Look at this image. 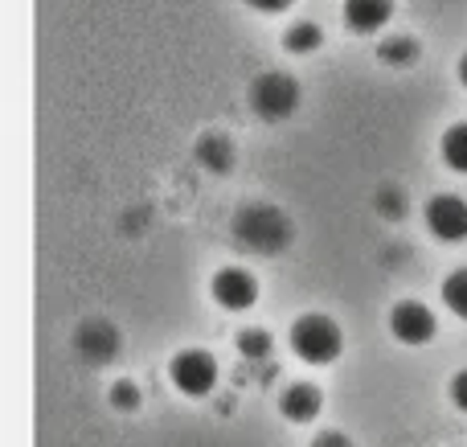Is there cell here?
Returning a JSON list of instances; mask_svg holds the SVG:
<instances>
[{
	"label": "cell",
	"instance_id": "cell-1",
	"mask_svg": "<svg viewBox=\"0 0 467 447\" xmlns=\"http://www.w3.org/2000/svg\"><path fill=\"white\" fill-rule=\"evenodd\" d=\"M291 349L307 361V366H328L345 349V333L337 320L328 317H299L291 325Z\"/></svg>",
	"mask_w": 467,
	"mask_h": 447
},
{
	"label": "cell",
	"instance_id": "cell-2",
	"mask_svg": "<svg viewBox=\"0 0 467 447\" xmlns=\"http://www.w3.org/2000/svg\"><path fill=\"white\" fill-rule=\"evenodd\" d=\"M234 234H238V243L246 246V251L279 255L283 246H287V238H291V226H287V218H283L279 210H271V205H250V210L238 213Z\"/></svg>",
	"mask_w": 467,
	"mask_h": 447
},
{
	"label": "cell",
	"instance_id": "cell-3",
	"mask_svg": "<svg viewBox=\"0 0 467 447\" xmlns=\"http://www.w3.org/2000/svg\"><path fill=\"white\" fill-rule=\"evenodd\" d=\"M250 107L271 123L287 120L299 107V82L287 78V74H258L254 87H250Z\"/></svg>",
	"mask_w": 467,
	"mask_h": 447
},
{
	"label": "cell",
	"instance_id": "cell-4",
	"mask_svg": "<svg viewBox=\"0 0 467 447\" xmlns=\"http://www.w3.org/2000/svg\"><path fill=\"white\" fill-rule=\"evenodd\" d=\"M169 378L185 399H205V394L218 386V361H213V353H205V349H185L172 358Z\"/></svg>",
	"mask_w": 467,
	"mask_h": 447
},
{
	"label": "cell",
	"instance_id": "cell-5",
	"mask_svg": "<svg viewBox=\"0 0 467 447\" xmlns=\"http://www.w3.org/2000/svg\"><path fill=\"white\" fill-rule=\"evenodd\" d=\"M389 333L402 345H427L435 337V312L419 300H406L389 312Z\"/></svg>",
	"mask_w": 467,
	"mask_h": 447
},
{
	"label": "cell",
	"instance_id": "cell-6",
	"mask_svg": "<svg viewBox=\"0 0 467 447\" xmlns=\"http://www.w3.org/2000/svg\"><path fill=\"white\" fill-rule=\"evenodd\" d=\"M213 300H218L226 312L250 308V304L258 300L254 275H250V271H242V267H222L218 275H213Z\"/></svg>",
	"mask_w": 467,
	"mask_h": 447
},
{
	"label": "cell",
	"instance_id": "cell-7",
	"mask_svg": "<svg viewBox=\"0 0 467 447\" xmlns=\"http://www.w3.org/2000/svg\"><path fill=\"white\" fill-rule=\"evenodd\" d=\"M427 226L435 238H443V243H463L467 238V202L460 197H435V202L427 205Z\"/></svg>",
	"mask_w": 467,
	"mask_h": 447
},
{
	"label": "cell",
	"instance_id": "cell-8",
	"mask_svg": "<svg viewBox=\"0 0 467 447\" xmlns=\"http://www.w3.org/2000/svg\"><path fill=\"white\" fill-rule=\"evenodd\" d=\"M394 16V0H345V25L353 33H378Z\"/></svg>",
	"mask_w": 467,
	"mask_h": 447
},
{
	"label": "cell",
	"instance_id": "cell-9",
	"mask_svg": "<svg viewBox=\"0 0 467 447\" xmlns=\"http://www.w3.org/2000/svg\"><path fill=\"white\" fill-rule=\"evenodd\" d=\"M279 407H283L287 423H312V419L320 415V390H316V386H291Z\"/></svg>",
	"mask_w": 467,
	"mask_h": 447
},
{
	"label": "cell",
	"instance_id": "cell-10",
	"mask_svg": "<svg viewBox=\"0 0 467 447\" xmlns=\"http://www.w3.org/2000/svg\"><path fill=\"white\" fill-rule=\"evenodd\" d=\"M78 349H82V358H90V361H107L115 353V333L107 325H87L78 333Z\"/></svg>",
	"mask_w": 467,
	"mask_h": 447
},
{
	"label": "cell",
	"instance_id": "cell-11",
	"mask_svg": "<svg viewBox=\"0 0 467 447\" xmlns=\"http://www.w3.org/2000/svg\"><path fill=\"white\" fill-rule=\"evenodd\" d=\"M443 161H447V169L467 172V123H455V128H447V136H443Z\"/></svg>",
	"mask_w": 467,
	"mask_h": 447
},
{
	"label": "cell",
	"instance_id": "cell-12",
	"mask_svg": "<svg viewBox=\"0 0 467 447\" xmlns=\"http://www.w3.org/2000/svg\"><path fill=\"white\" fill-rule=\"evenodd\" d=\"M197 161H202V164H210L213 172L230 169V164H234V144H226V140H218V136L202 140V148H197Z\"/></svg>",
	"mask_w": 467,
	"mask_h": 447
},
{
	"label": "cell",
	"instance_id": "cell-13",
	"mask_svg": "<svg viewBox=\"0 0 467 447\" xmlns=\"http://www.w3.org/2000/svg\"><path fill=\"white\" fill-rule=\"evenodd\" d=\"M443 304L455 312V317L467 320V267L447 275V284H443Z\"/></svg>",
	"mask_w": 467,
	"mask_h": 447
},
{
	"label": "cell",
	"instance_id": "cell-14",
	"mask_svg": "<svg viewBox=\"0 0 467 447\" xmlns=\"http://www.w3.org/2000/svg\"><path fill=\"white\" fill-rule=\"evenodd\" d=\"M283 46H287L291 54H312V49H320V29H316V25H307V21H299V25H291V29H287Z\"/></svg>",
	"mask_w": 467,
	"mask_h": 447
},
{
	"label": "cell",
	"instance_id": "cell-15",
	"mask_svg": "<svg viewBox=\"0 0 467 447\" xmlns=\"http://www.w3.org/2000/svg\"><path fill=\"white\" fill-rule=\"evenodd\" d=\"M378 57L381 62H389V66H406V62L419 57V49H414L410 37H389V41H381L378 46Z\"/></svg>",
	"mask_w": 467,
	"mask_h": 447
},
{
	"label": "cell",
	"instance_id": "cell-16",
	"mask_svg": "<svg viewBox=\"0 0 467 447\" xmlns=\"http://www.w3.org/2000/svg\"><path fill=\"white\" fill-rule=\"evenodd\" d=\"M238 353L246 361H263L266 353H271V333H258V328H246V333H238Z\"/></svg>",
	"mask_w": 467,
	"mask_h": 447
},
{
	"label": "cell",
	"instance_id": "cell-17",
	"mask_svg": "<svg viewBox=\"0 0 467 447\" xmlns=\"http://www.w3.org/2000/svg\"><path fill=\"white\" fill-rule=\"evenodd\" d=\"M111 407L115 411H136L140 407V390L131 382H115L111 386Z\"/></svg>",
	"mask_w": 467,
	"mask_h": 447
},
{
	"label": "cell",
	"instance_id": "cell-18",
	"mask_svg": "<svg viewBox=\"0 0 467 447\" xmlns=\"http://www.w3.org/2000/svg\"><path fill=\"white\" fill-rule=\"evenodd\" d=\"M451 402L460 411H467V369H460V374L451 378Z\"/></svg>",
	"mask_w": 467,
	"mask_h": 447
},
{
	"label": "cell",
	"instance_id": "cell-19",
	"mask_svg": "<svg viewBox=\"0 0 467 447\" xmlns=\"http://www.w3.org/2000/svg\"><path fill=\"white\" fill-rule=\"evenodd\" d=\"M381 218H402V193L389 197V189L381 193Z\"/></svg>",
	"mask_w": 467,
	"mask_h": 447
},
{
	"label": "cell",
	"instance_id": "cell-20",
	"mask_svg": "<svg viewBox=\"0 0 467 447\" xmlns=\"http://www.w3.org/2000/svg\"><path fill=\"white\" fill-rule=\"evenodd\" d=\"M312 447H353V443H348L340 431H324V435H316V443H312Z\"/></svg>",
	"mask_w": 467,
	"mask_h": 447
},
{
	"label": "cell",
	"instance_id": "cell-21",
	"mask_svg": "<svg viewBox=\"0 0 467 447\" xmlns=\"http://www.w3.org/2000/svg\"><path fill=\"white\" fill-rule=\"evenodd\" d=\"M250 8H258V13H283V8L291 5V0H246Z\"/></svg>",
	"mask_w": 467,
	"mask_h": 447
},
{
	"label": "cell",
	"instance_id": "cell-22",
	"mask_svg": "<svg viewBox=\"0 0 467 447\" xmlns=\"http://www.w3.org/2000/svg\"><path fill=\"white\" fill-rule=\"evenodd\" d=\"M460 78H463V87H467V54H463V62H460Z\"/></svg>",
	"mask_w": 467,
	"mask_h": 447
}]
</instances>
